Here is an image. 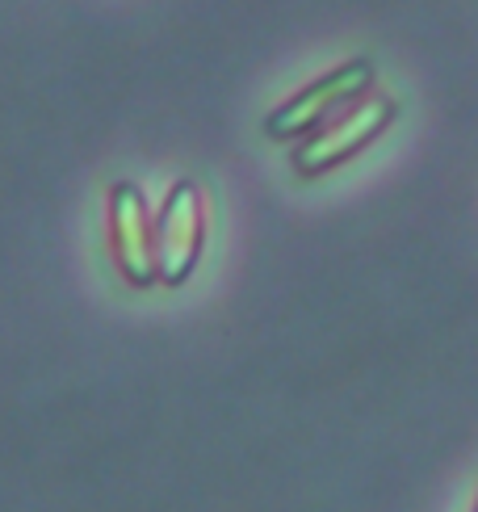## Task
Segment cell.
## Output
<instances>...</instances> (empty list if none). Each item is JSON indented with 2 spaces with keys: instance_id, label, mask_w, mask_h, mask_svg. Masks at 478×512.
<instances>
[{
  "instance_id": "4",
  "label": "cell",
  "mask_w": 478,
  "mask_h": 512,
  "mask_svg": "<svg viewBox=\"0 0 478 512\" xmlns=\"http://www.w3.org/2000/svg\"><path fill=\"white\" fill-rule=\"evenodd\" d=\"M110 252L126 286L143 290L156 282V219L147 215L139 185L130 181L110 189Z\"/></svg>"
},
{
  "instance_id": "3",
  "label": "cell",
  "mask_w": 478,
  "mask_h": 512,
  "mask_svg": "<svg viewBox=\"0 0 478 512\" xmlns=\"http://www.w3.org/2000/svg\"><path fill=\"white\" fill-rule=\"evenodd\" d=\"M206 206L193 181H177L156 215V282L181 286L202 256Z\"/></svg>"
},
{
  "instance_id": "1",
  "label": "cell",
  "mask_w": 478,
  "mask_h": 512,
  "mask_svg": "<svg viewBox=\"0 0 478 512\" xmlns=\"http://www.w3.org/2000/svg\"><path fill=\"white\" fill-rule=\"evenodd\" d=\"M374 63L369 59H349L340 63L336 72L319 76L315 84H307L302 93H294L290 101H281L277 110L265 118V131L281 143H302L307 135H315L319 126H328L336 114H344L353 101H361L365 93H374Z\"/></svg>"
},
{
  "instance_id": "2",
  "label": "cell",
  "mask_w": 478,
  "mask_h": 512,
  "mask_svg": "<svg viewBox=\"0 0 478 512\" xmlns=\"http://www.w3.org/2000/svg\"><path fill=\"white\" fill-rule=\"evenodd\" d=\"M390 118H395V101L378 97V93H365L344 114H336L328 126H319L315 135L294 143V168L302 177L332 173V168H340L344 160L365 152V147L390 126Z\"/></svg>"
},
{
  "instance_id": "5",
  "label": "cell",
  "mask_w": 478,
  "mask_h": 512,
  "mask_svg": "<svg viewBox=\"0 0 478 512\" xmlns=\"http://www.w3.org/2000/svg\"><path fill=\"white\" fill-rule=\"evenodd\" d=\"M474 512H478V504H474Z\"/></svg>"
}]
</instances>
